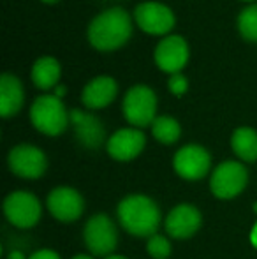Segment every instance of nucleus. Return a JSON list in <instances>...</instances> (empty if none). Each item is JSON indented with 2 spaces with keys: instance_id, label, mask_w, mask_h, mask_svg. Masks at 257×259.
Masks as SVG:
<instances>
[{
  "instance_id": "obj_1",
  "label": "nucleus",
  "mask_w": 257,
  "mask_h": 259,
  "mask_svg": "<svg viewBox=\"0 0 257 259\" xmlns=\"http://www.w3.org/2000/svg\"><path fill=\"white\" fill-rule=\"evenodd\" d=\"M88 41L99 52H113L125 45L132 35V21L125 9L111 7L97 14L88 25Z\"/></svg>"
},
{
  "instance_id": "obj_2",
  "label": "nucleus",
  "mask_w": 257,
  "mask_h": 259,
  "mask_svg": "<svg viewBox=\"0 0 257 259\" xmlns=\"http://www.w3.org/2000/svg\"><path fill=\"white\" fill-rule=\"evenodd\" d=\"M122 228L134 236H153L161 224V210L157 203L144 194L125 196L117 208Z\"/></svg>"
},
{
  "instance_id": "obj_3",
  "label": "nucleus",
  "mask_w": 257,
  "mask_h": 259,
  "mask_svg": "<svg viewBox=\"0 0 257 259\" xmlns=\"http://www.w3.org/2000/svg\"><path fill=\"white\" fill-rule=\"evenodd\" d=\"M30 120L39 133L46 136H60L67 129L71 116L62 99L53 96H39L30 108Z\"/></svg>"
},
{
  "instance_id": "obj_4",
  "label": "nucleus",
  "mask_w": 257,
  "mask_h": 259,
  "mask_svg": "<svg viewBox=\"0 0 257 259\" xmlns=\"http://www.w3.org/2000/svg\"><path fill=\"white\" fill-rule=\"evenodd\" d=\"M124 116L136 129H143L155 122L157 113V96L146 85H136L127 90L124 97Z\"/></svg>"
},
{
  "instance_id": "obj_5",
  "label": "nucleus",
  "mask_w": 257,
  "mask_h": 259,
  "mask_svg": "<svg viewBox=\"0 0 257 259\" xmlns=\"http://www.w3.org/2000/svg\"><path fill=\"white\" fill-rule=\"evenodd\" d=\"M83 238L93 256L108 257L117 249V226L108 213H95L86 221L85 229H83Z\"/></svg>"
},
{
  "instance_id": "obj_6",
  "label": "nucleus",
  "mask_w": 257,
  "mask_h": 259,
  "mask_svg": "<svg viewBox=\"0 0 257 259\" xmlns=\"http://www.w3.org/2000/svg\"><path fill=\"white\" fill-rule=\"evenodd\" d=\"M248 182L247 167L238 160H226L213 169L210 189L219 199H233L243 192Z\"/></svg>"
},
{
  "instance_id": "obj_7",
  "label": "nucleus",
  "mask_w": 257,
  "mask_h": 259,
  "mask_svg": "<svg viewBox=\"0 0 257 259\" xmlns=\"http://www.w3.org/2000/svg\"><path fill=\"white\" fill-rule=\"evenodd\" d=\"M41 203L32 192L16 191L4 199V215L20 229L34 228L41 219Z\"/></svg>"
},
{
  "instance_id": "obj_8",
  "label": "nucleus",
  "mask_w": 257,
  "mask_h": 259,
  "mask_svg": "<svg viewBox=\"0 0 257 259\" xmlns=\"http://www.w3.org/2000/svg\"><path fill=\"white\" fill-rule=\"evenodd\" d=\"M7 164L16 177L25 178V180H35L46 173L48 159L41 148L28 143H21L11 148L9 155H7Z\"/></svg>"
},
{
  "instance_id": "obj_9",
  "label": "nucleus",
  "mask_w": 257,
  "mask_h": 259,
  "mask_svg": "<svg viewBox=\"0 0 257 259\" xmlns=\"http://www.w3.org/2000/svg\"><path fill=\"white\" fill-rule=\"evenodd\" d=\"M134 20L143 32L151 35H166L175 27V14L168 6L155 0H148L136 7Z\"/></svg>"
},
{
  "instance_id": "obj_10",
  "label": "nucleus",
  "mask_w": 257,
  "mask_h": 259,
  "mask_svg": "<svg viewBox=\"0 0 257 259\" xmlns=\"http://www.w3.org/2000/svg\"><path fill=\"white\" fill-rule=\"evenodd\" d=\"M173 166L183 180H201L208 175L212 166V155L201 145H185L175 154Z\"/></svg>"
},
{
  "instance_id": "obj_11",
  "label": "nucleus",
  "mask_w": 257,
  "mask_h": 259,
  "mask_svg": "<svg viewBox=\"0 0 257 259\" xmlns=\"http://www.w3.org/2000/svg\"><path fill=\"white\" fill-rule=\"evenodd\" d=\"M49 213L60 222H74L85 211V199L76 189L62 185L49 192L46 199Z\"/></svg>"
},
{
  "instance_id": "obj_12",
  "label": "nucleus",
  "mask_w": 257,
  "mask_h": 259,
  "mask_svg": "<svg viewBox=\"0 0 257 259\" xmlns=\"http://www.w3.org/2000/svg\"><path fill=\"white\" fill-rule=\"evenodd\" d=\"M153 58L161 71L178 74L189 60V45L180 35H168L155 46Z\"/></svg>"
},
{
  "instance_id": "obj_13",
  "label": "nucleus",
  "mask_w": 257,
  "mask_h": 259,
  "mask_svg": "<svg viewBox=\"0 0 257 259\" xmlns=\"http://www.w3.org/2000/svg\"><path fill=\"white\" fill-rule=\"evenodd\" d=\"M144 145H146V136L143 134V131L136 129V127H127V129L117 131L108 140L106 148L108 154L115 160L127 162V160L136 159L143 152Z\"/></svg>"
},
{
  "instance_id": "obj_14",
  "label": "nucleus",
  "mask_w": 257,
  "mask_h": 259,
  "mask_svg": "<svg viewBox=\"0 0 257 259\" xmlns=\"http://www.w3.org/2000/svg\"><path fill=\"white\" fill-rule=\"evenodd\" d=\"M166 231L171 238L185 240L194 236L201 228V211L192 205H178L175 206L166 217Z\"/></svg>"
},
{
  "instance_id": "obj_15",
  "label": "nucleus",
  "mask_w": 257,
  "mask_h": 259,
  "mask_svg": "<svg viewBox=\"0 0 257 259\" xmlns=\"http://www.w3.org/2000/svg\"><path fill=\"white\" fill-rule=\"evenodd\" d=\"M69 116H71V123L76 131V138L83 147L95 150L104 143L106 131H104L102 122L97 116L76 108L69 111Z\"/></svg>"
},
{
  "instance_id": "obj_16",
  "label": "nucleus",
  "mask_w": 257,
  "mask_h": 259,
  "mask_svg": "<svg viewBox=\"0 0 257 259\" xmlns=\"http://www.w3.org/2000/svg\"><path fill=\"white\" fill-rule=\"evenodd\" d=\"M118 85L111 76H97L90 79L81 92V101L88 109H102L115 101Z\"/></svg>"
},
{
  "instance_id": "obj_17",
  "label": "nucleus",
  "mask_w": 257,
  "mask_h": 259,
  "mask_svg": "<svg viewBox=\"0 0 257 259\" xmlns=\"http://www.w3.org/2000/svg\"><path fill=\"white\" fill-rule=\"evenodd\" d=\"M23 101L25 92L20 79L9 72L0 76V115L4 118L16 115L23 106Z\"/></svg>"
},
{
  "instance_id": "obj_18",
  "label": "nucleus",
  "mask_w": 257,
  "mask_h": 259,
  "mask_svg": "<svg viewBox=\"0 0 257 259\" xmlns=\"http://www.w3.org/2000/svg\"><path fill=\"white\" fill-rule=\"evenodd\" d=\"M60 79V64L53 57H41L32 67V81L37 89L49 90L59 87Z\"/></svg>"
},
{
  "instance_id": "obj_19",
  "label": "nucleus",
  "mask_w": 257,
  "mask_h": 259,
  "mask_svg": "<svg viewBox=\"0 0 257 259\" xmlns=\"http://www.w3.org/2000/svg\"><path fill=\"white\" fill-rule=\"evenodd\" d=\"M233 152L245 162L257 160V131L252 127H238L231 138Z\"/></svg>"
},
{
  "instance_id": "obj_20",
  "label": "nucleus",
  "mask_w": 257,
  "mask_h": 259,
  "mask_svg": "<svg viewBox=\"0 0 257 259\" xmlns=\"http://www.w3.org/2000/svg\"><path fill=\"white\" fill-rule=\"evenodd\" d=\"M151 134L162 145H173L180 140L182 127H180L178 120L173 118V116H157L155 122L151 123Z\"/></svg>"
},
{
  "instance_id": "obj_21",
  "label": "nucleus",
  "mask_w": 257,
  "mask_h": 259,
  "mask_svg": "<svg viewBox=\"0 0 257 259\" xmlns=\"http://www.w3.org/2000/svg\"><path fill=\"white\" fill-rule=\"evenodd\" d=\"M238 30L241 37L250 42H257V4L245 7L238 16Z\"/></svg>"
},
{
  "instance_id": "obj_22",
  "label": "nucleus",
  "mask_w": 257,
  "mask_h": 259,
  "mask_svg": "<svg viewBox=\"0 0 257 259\" xmlns=\"http://www.w3.org/2000/svg\"><path fill=\"white\" fill-rule=\"evenodd\" d=\"M146 250L153 259H168L171 256V243L166 236L162 235H153L148 238Z\"/></svg>"
},
{
  "instance_id": "obj_23",
  "label": "nucleus",
  "mask_w": 257,
  "mask_h": 259,
  "mask_svg": "<svg viewBox=\"0 0 257 259\" xmlns=\"http://www.w3.org/2000/svg\"><path fill=\"white\" fill-rule=\"evenodd\" d=\"M168 87L173 96L182 97L183 94L187 92V89H189V81H187V78L182 72H178V74H171V78H169V81H168Z\"/></svg>"
},
{
  "instance_id": "obj_24",
  "label": "nucleus",
  "mask_w": 257,
  "mask_h": 259,
  "mask_svg": "<svg viewBox=\"0 0 257 259\" xmlns=\"http://www.w3.org/2000/svg\"><path fill=\"white\" fill-rule=\"evenodd\" d=\"M28 259H60V256L52 249H41V250H37V252L32 254Z\"/></svg>"
},
{
  "instance_id": "obj_25",
  "label": "nucleus",
  "mask_w": 257,
  "mask_h": 259,
  "mask_svg": "<svg viewBox=\"0 0 257 259\" xmlns=\"http://www.w3.org/2000/svg\"><path fill=\"white\" fill-rule=\"evenodd\" d=\"M250 242H252V245L257 249V222H255V226H254V229H252V235H250Z\"/></svg>"
},
{
  "instance_id": "obj_26",
  "label": "nucleus",
  "mask_w": 257,
  "mask_h": 259,
  "mask_svg": "<svg viewBox=\"0 0 257 259\" xmlns=\"http://www.w3.org/2000/svg\"><path fill=\"white\" fill-rule=\"evenodd\" d=\"M55 96L59 97V99H62V97L65 96V87H64V85H59V87H57V89H55Z\"/></svg>"
},
{
  "instance_id": "obj_27",
  "label": "nucleus",
  "mask_w": 257,
  "mask_h": 259,
  "mask_svg": "<svg viewBox=\"0 0 257 259\" xmlns=\"http://www.w3.org/2000/svg\"><path fill=\"white\" fill-rule=\"evenodd\" d=\"M9 259H28V257H25L21 252H18V250H14V252H11L9 254Z\"/></svg>"
},
{
  "instance_id": "obj_28",
  "label": "nucleus",
  "mask_w": 257,
  "mask_h": 259,
  "mask_svg": "<svg viewBox=\"0 0 257 259\" xmlns=\"http://www.w3.org/2000/svg\"><path fill=\"white\" fill-rule=\"evenodd\" d=\"M104 259H127L125 256H118V254H111V256H108V257H104Z\"/></svg>"
},
{
  "instance_id": "obj_29",
  "label": "nucleus",
  "mask_w": 257,
  "mask_h": 259,
  "mask_svg": "<svg viewBox=\"0 0 257 259\" xmlns=\"http://www.w3.org/2000/svg\"><path fill=\"white\" fill-rule=\"evenodd\" d=\"M72 259H93V257H90V256H86V254H78V256H74Z\"/></svg>"
},
{
  "instance_id": "obj_30",
  "label": "nucleus",
  "mask_w": 257,
  "mask_h": 259,
  "mask_svg": "<svg viewBox=\"0 0 257 259\" xmlns=\"http://www.w3.org/2000/svg\"><path fill=\"white\" fill-rule=\"evenodd\" d=\"M42 2H46V4H55V2H59V0H42Z\"/></svg>"
},
{
  "instance_id": "obj_31",
  "label": "nucleus",
  "mask_w": 257,
  "mask_h": 259,
  "mask_svg": "<svg viewBox=\"0 0 257 259\" xmlns=\"http://www.w3.org/2000/svg\"><path fill=\"white\" fill-rule=\"evenodd\" d=\"M243 2H254V0H243Z\"/></svg>"
}]
</instances>
